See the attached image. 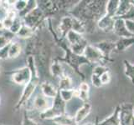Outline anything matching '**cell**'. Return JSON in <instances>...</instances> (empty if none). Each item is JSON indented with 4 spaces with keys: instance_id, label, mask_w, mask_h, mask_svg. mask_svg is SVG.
Listing matches in <instances>:
<instances>
[{
    "instance_id": "6da1fadb",
    "label": "cell",
    "mask_w": 134,
    "mask_h": 125,
    "mask_svg": "<svg viewBox=\"0 0 134 125\" xmlns=\"http://www.w3.org/2000/svg\"><path fill=\"white\" fill-rule=\"evenodd\" d=\"M49 22V31L52 33V35L54 37V39L56 40V43L60 45V47L61 48L64 49L65 51V55L63 56L62 58H56L55 59L58 60L59 62H65L69 66H70L71 68H72L75 72L78 73L80 76L81 77L82 80L85 79V75H84L81 71H80V66H81L82 64H88V65H91V64L88 61L86 58L83 56H79V55H76V54H75L72 51L70 50V45H67L66 43H65L63 39H60V38H59L56 34L55 33L53 32V29H52V25H51V22H50V20L48 21Z\"/></svg>"
},
{
    "instance_id": "7a4b0ae2",
    "label": "cell",
    "mask_w": 134,
    "mask_h": 125,
    "mask_svg": "<svg viewBox=\"0 0 134 125\" xmlns=\"http://www.w3.org/2000/svg\"><path fill=\"white\" fill-rule=\"evenodd\" d=\"M66 107L67 103L61 98L58 93L56 97L53 99L50 108H49L47 110L40 113V117L41 119L44 120H52L59 116L66 114Z\"/></svg>"
},
{
    "instance_id": "3957f363",
    "label": "cell",
    "mask_w": 134,
    "mask_h": 125,
    "mask_svg": "<svg viewBox=\"0 0 134 125\" xmlns=\"http://www.w3.org/2000/svg\"><path fill=\"white\" fill-rule=\"evenodd\" d=\"M40 76H32L31 81L26 86H24L22 94H21L18 103L14 107V111L19 110L23 106L26 105L28 102L32 98L33 94L35 93L37 87L40 85Z\"/></svg>"
},
{
    "instance_id": "277c9868",
    "label": "cell",
    "mask_w": 134,
    "mask_h": 125,
    "mask_svg": "<svg viewBox=\"0 0 134 125\" xmlns=\"http://www.w3.org/2000/svg\"><path fill=\"white\" fill-rule=\"evenodd\" d=\"M22 19L25 25H27L35 31L40 26V24L44 23V21L46 19V17L43 11L39 7H37Z\"/></svg>"
},
{
    "instance_id": "5b68a950",
    "label": "cell",
    "mask_w": 134,
    "mask_h": 125,
    "mask_svg": "<svg viewBox=\"0 0 134 125\" xmlns=\"http://www.w3.org/2000/svg\"><path fill=\"white\" fill-rule=\"evenodd\" d=\"M11 79L15 84L20 86H26L32 79V72L28 65L13 71Z\"/></svg>"
},
{
    "instance_id": "8992f818",
    "label": "cell",
    "mask_w": 134,
    "mask_h": 125,
    "mask_svg": "<svg viewBox=\"0 0 134 125\" xmlns=\"http://www.w3.org/2000/svg\"><path fill=\"white\" fill-rule=\"evenodd\" d=\"M134 105L132 103H121L119 111L120 125H134Z\"/></svg>"
},
{
    "instance_id": "52a82bcc",
    "label": "cell",
    "mask_w": 134,
    "mask_h": 125,
    "mask_svg": "<svg viewBox=\"0 0 134 125\" xmlns=\"http://www.w3.org/2000/svg\"><path fill=\"white\" fill-rule=\"evenodd\" d=\"M94 46L102 53V54L104 57L105 61H107V62L113 61L112 58H111V53L113 50H115V47H116L115 42L105 40V41L99 42V43H96Z\"/></svg>"
},
{
    "instance_id": "ba28073f",
    "label": "cell",
    "mask_w": 134,
    "mask_h": 125,
    "mask_svg": "<svg viewBox=\"0 0 134 125\" xmlns=\"http://www.w3.org/2000/svg\"><path fill=\"white\" fill-rule=\"evenodd\" d=\"M83 55L91 64H99V63H102L103 60H105L102 53L95 46L90 44H88V46L86 48Z\"/></svg>"
},
{
    "instance_id": "9c48e42d",
    "label": "cell",
    "mask_w": 134,
    "mask_h": 125,
    "mask_svg": "<svg viewBox=\"0 0 134 125\" xmlns=\"http://www.w3.org/2000/svg\"><path fill=\"white\" fill-rule=\"evenodd\" d=\"M51 104H52V102L50 103L49 101V98H45L42 93H39L34 98L32 107L35 108V109L42 113L45 110H47L49 108H50Z\"/></svg>"
},
{
    "instance_id": "30bf717a",
    "label": "cell",
    "mask_w": 134,
    "mask_h": 125,
    "mask_svg": "<svg viewBox=\"0 0 134 125\" xmlns=\"http://www.w3.org/2000/svg\"><path fill=\"white\" fill-rule=\"evenodd\" d=\"M113 33L116 35H117L120 38H132L134 37L132 34H131L127 27H126L125 21L121 18H115V23H114V27H113Z\"/></svg>"
},
{
    "instance_id": "8fae6325",
    "label": "cell",
    "mask_w": 134,
    "mask_h": 125,
    "mask_svg": "<svg viewBox=\"0 0 134 125\" xmlns=\"http://www.w3.org/2000/svg\"><path fill=\"white\" fill-rule=\"evenodd\" d=\"M114 23H115V18H112V17L107 14H105L98 20L97 23H96V26L105 33H110L113 31Z\"/></svg>"
},
{
    "instance_id": "7c38bea8",
    "label": "cell",
    "mask_w": 134,
    "mask_h": 125,
    "mask_svg": "<svg viewBox=\"0 0 134 125\" xmlns=\"http://www.w3.org/2000/svg\"><path fill=\"white\" fill-rule=\"evenodd\" d=\"M41 93L43 94L45 98L54 99L56 97L59 90L57 88L54 87L51 83L49 81H44L40 83Z\"/></svg>"
},
{
    "instance_id": "4fadbf2b",
    "label": "cell",
    "mask_w": 134,
    "mask_h": 125,
    "mask_svg": "<svg viewBox=\"0 0 134 125\" xmlns=\"http://www.w3.org/2000/svg\"><path fill=\"white\" fill-rule=\"evenodd\" d=\"M73 18L72 16H65L60 19L59 24V30L60 32V39H65L66 34L72 30Z\"/></svg>"
},
{
    "instance_id": "5bb4252c",
    "label": "cell",
    "mask_w": 134,
    "mask_h": 125,
    "mask_svg": "<svg viewBox=\"0 0 134 125\" xmlns=\"http://www.w3.org/2000/svg\"><path fill=\"white\" fill-rule=\"evenodd\" d=\"M91 110V104L89 103H83L82 105L77 109L74 116L75 123L79 125L81 122H83L87 118V116L90 114Z\"/></svg>"
},
{
    "instance_id": "9a60e30c",
    "label": "cell",
    "mask_w": 134,
    "mask_h": 125,
    "mask_svg": "<svg viewBox=\"0 0 134 125\" xmlns=\"http://www.w3.org/2000/svg\"><path fill=\"white\" fill-rule=\"evenodd\" d=\"M134 44V37L132 38H120L115 42V50L117 52H124L128 48Z\"/></svg>"
},
{
    "instance_id": "2e32d148",
    "label": "cell",
    "mask_w": 134,
    "mask_h": 125,
    "mask_svg": "<svg viewBox=\"0 0 134 125\" xmlns=\"http://www.w3.org/2000/svg\"><path fill=\"white\" fill-rule=\"evenodd\" d=\"M119 111H120V105L116 106L111 116L107 117V118L102 120V122H99L96 125H120L119 121Z\"/></svg>"
},
{
    "instance_id": "e0dca14e",
    "label": "cell",
    "mask_w": 134,
    "mask_h": 125,
    "mask_svg": "<svg viewBox=\"0 0 134 125\" xmlns=\"http://www.w3.org/2000/svg\"><path fill=\"white\" fill-rule=\"evenodd\" d=\"M49 72L51 73L52 76L58 78L59 79L65 75L64 68H62L61 63L56 60L55 58L53 60V62L51 63V64L49 66Z\"/></svg>"
},
{
    "instance_id": "ac0fdd59",
    "label": "cell",
    "mask_w": 134,
    "mask_h": 125,
    "mask_svg": "<svg viewBox=\"0 0 134 125\" xmlns=\"http://www.w3.org/2000/svg\"><path fill=\"white\" fill-rule=\"evenodd\" d=\"M57 125H78L75 123L74 116H71L68 114H65L60 115L57 118L51 120Z\"/></svg>"
},
{
    "instance_id": "d6986e66",
    "label": "cell",
    "mask_w": 134,
    "mask_h": 125,
    "mask_svg": "<svg viewBox=\"0 0 134 125\" xmlns=\"http://www.w3.org/2000/svg\"><path fill=\"white\" fill-rule=\"evenodd\" d=\"M23 48L22 46L18 42L13 41L9 45V48H8V58L10 59H14V58H19V55L22 53Z\"/></svg>"
},
{
    "instance_id": "ffe728a7",
    "label": "cell",
    "mask_w": 134,
    "mask_h": 125,
    "mask_svg": "<svg viewBox=\"0 0 134 125\" xmlns=\"http://www.w3.org/2000/svg\"><path fill=\"white\" fill-rule=\"evenodd\" d=\"M87 46H88L87 40L84 38V39L81 41H80L79 43H75L74 45H70V48L71 51H72L75 54H76V55H79V56H83L85 49Z\"/></svg>"
},
{
    "instance_id": "44dd1931",
    "label": "cell",
    "mask_w": 134,
    "mask_h": 125,
    "mask_svg": "<svg viewBox=\"0 0 134 125\" xmlns=\"http://www.w3.org/2000/svg\"><path fill=\"white\" fill-rule=\"evenodd\" d=\"M131 7H132L131 1H128V0H120L118 9L116 11L115 18H121V17L127 14V12L130 10V8H131Z\"/></svg>"
},
{
    "instance_id": "7402d4cb",
    "label": "cell",
    "mask_w": 134,
    "mask_h": 125,
    "mask_svg": "<svg viewBox=\"0 0 134 125\" xmlns=\"http://www.w3.org/2000/svg\"><path fill=\"white\" fill-rule=\"evenodd\" d=\"M120 0H109L107 2L106 5V14L115 18L116 11L118 9Z\"/></svg>"
},
{
    "instance_id": "603a6c76",
    "label": "cell",
    "mask_w": 134,
    "mask_h": 125,
    "mask_svg": "<svg viewBox=\"0 0 134 125\" xmlns=\"http://www.w3.org/2000/svg\"><path fill=\"white\" fill-rule=\"evenodd\" d=\"M35 32V31L34 30V29H32L31 28H29L27 25L23 23L22 27L19 29V31L16 34V36L21 39H30V38L34 37Z\"/></svg>"
},
{
    "instance_id": "cb8c5ba5",
    "label": "cell",
    "mask_w": 134,
    "mask_h": 125,
    "mask_svg": "<svg viewBox=\"0 0 134 125\" xmlns=\"http://www.w3.org/2000/svg\"><path fill=\"white\" fill-rule=\"evenodd\" d=\"M73 89L72 80L68 75H65L60 78L58 83V90H69Z\"/></svg>"
},
{
    "instance_id": "d4e9b609",
    "label": "cell",
    "mask_w": 134,
    "mask_h": 125,
    "mask_svg": "<svg viewBox=\"0 0 134 125\" xmlns=\"http://www.w3.org/2000/svg\"><path fill=\"white\" fill-rule=\"evenodd\" d=\"M65 38H66L67 42H68V43H69L70 46L79 43L80 41H81L84 39V37H83L82 34H81V33H78L75 32L73 30H70L68 33H67Z\"/></svg>"
},
{
    "instance_id": "484cf974",
    "label": "cell",
    "mask_w": 134,
    "mask_h": 125,
    "mask_svg": "<svg viewBox=\"0 0 134 125\" xmlns=\"http://www.w3.org/2000/svg\"><path fill=\"white\" fill-rule=\"evenodd\" d=\"M124 73L134 84V64L127 60H124Z\"/></svg>"
},
{
    "instance_id": "4316f807",
    "label": "cell",
    "mask_w": 134,
    "mask_h": 125,
    "mask_svg": "<svg viewBox=\"0 0 134 125\" xmlns=\"http://www.w3.org/2000/svg\"><path fill=\"white\" fill-rule=\"evenodd\" d=\"M59 94L61 98L67 103L70 102L75 97V89H69V90H59Z\"/></svg>"
},
{
    "instance_id": "83f0119b",
    "label": "cell",
    "mask_w": 134,
    "mask_h": 125,
    "mask_svg": "<svg viewBox=\"0 0 134 125\" xmlns=\"http://www.w3.org/2000/svg\"><path fill=\"white\" fill-rule=\"evenodd\" d=\"M72 18H73V17H72ZM72 30L78 33H81V34H82V35H83V33H85L86 32L84 23L81 22V21H80L79 19L75 18H73Z\"/></svg>"
},
{
    "instance_id": "f1b7e54d",
    "label": "cell",
    "mask_w": 134,
    "mask_h": 125,
    "mask_svg": "<svg viewBox=\"0 0 134 125\" xmlns=\"http://www.w3.org/2000/svg\"><path fill=\"white\" fill-rule=\"evenodd\" d=\"M24 22H23V19L20 18V17H17V18L14 19V23H13L11 28H9V31L10 33H12L13 34L16 35L17 33H18V32L19 31V29L21 28V27H22Z\"/></svg>"
},
{
    "instance_id": "f546056e",
    "label": "cell",
    "mask_w": 134,
    "mask_h": 125,
    "mask_svg": "<svg viewBox=\"0 0 134 125\" xmlns=\"http://www.w3.org/2000/svg\"><path fill=\"white\" fill-rule=\"evenodd\" d=\"M28 2L29 0H17L14 5V9L18 14H19V12H23L25 9V8L28 5Z\"/></svg>"
},
{
    "instance_id": "4dcf8cb0",
    "label": "cell",
    "mask_w": 134,
    "mask_h": 125,
    "mask_svg": "<svg viewBox=\"0 0 134 125\" xmlns=\"http://www.w3.org/2000/svg\"><path fill=\"white\" fill-rule=\"evenodd\" d=\"M22 125H40L36 121L32 119L27 114V110L24 111L23 114V120H22Z\"/></svg>"
},
{
    "instance_id": "1f68e13d",
    "label": "cell",
    "mask_w": 134,
    "mask_h": 125,
    "mask_svg": "<svg viewBox=\"0 0 134 125\" xmlns=\"http://www.w3.org/2000/svg\"><path fill=\"white\" fill-rule=\"evenodd\" d=\"M106 72H108V68L104 67L102 65H97L94 67L93 68V72H92V74L96 75V76L100 77L103 73H105Z\"/></svg>"
},
{
    "instance_id": "d6a6232c",
    "label": "cell",
    "mask_w": 134,
    "mask_h": 125,
    "mask_svg": "<svg viewBox=\"0 0 134 125\" xmlns=\"http://www.w3.org/2000/svg\"><path fill=\"white\" fill-rule=\"evenodd\" d=\"M121 18L125 21H132V22H134V6L132 4V7L130 8V10L127 12V14L121 17V18Z\"/></svg>"
},
{
    "instance_id": "836d02e7",
    "label": "cell",
    "mask_w": 134,
    "mask_h": 125,
    "mask_svg": "<svg viewBox=\"0 0 134 125\" xmlns=\"http://www.w3.org/2000/svg\"><path fill=\"white\" fill-rule=\"evenodd\" d=\"M14 7L11 5L9 0H7V1H0V8H1V10H3V12H5L6 14L9 10H11Z\"/></svg>"
},
{
    "instance_id": "e575fe53",
    "label": "cell",
    "mask_w": 134,
    "mask_h": 125,
    "mask_svg": "<svg viewBox=\"0 0 134 125\" xmlns=\"http://www.w3.org/2000/svg\"><path fill=\"white\" fill-rule=\"evenodd\" d=\"M77 98L80 99L82 103H88L89 100V93H85V92H81L78 89V95Z\"/></svg>"
},
{
    "instance_id": "d590c367",
    "label": "cell",
    "mask_w": 134,
    "mask_h": 125,
    "mask_svg": "<svg viewBox=\"0 0 134 125\" xmlns=\"http://www.w3.org/2000/svg\"><path fill=\"white\" fill-rule=\"evenodd\" d=\"M100 82H102V85L108 84L111 81V74H110V73H109V71L103 73L102 76L100 77Z\"/></svg>"
},
{
    "instance_id": "8d00e7d4",
    "label": "cell",
    "mask_w": 134,
    "mask_h": 125,
    "mask_svg": "<svg viewBox=\"0 0 134 125\" xmlns=\"http://www.w3.org/2000/svg\"><path fill=\"white\" fill-rule=\"evenodd\" d=\"M91 83H92V85L96 88H100L102 86V83L100 82V77L96 76V75H94V74L91 75Z\"/></svg>"
},
{
    "instance_id": "74e56055",
    "label": "cell",
    "mask_w": 134,
    "mask_h": 125,
    "mask_svg": "<svg viewBox=\"0 0 134 125\" xmlns=\"http://www.w3.org/2000/svg\"><path fill=\"white\" fill-rule=\"evenodd\" d=\"M125 24L128 32L134 36V22H132V21H125Z\"/></svg>"
},
{
    "instance_id": "f35d334b",
    "label": "cell",
    "mask_w": 134,
    "mask_h": 125,
    "mask_svg": "<svg viewBox=\"0 0 134 125\" xmlns=\"http://www.w3.org/2000/svg\"><path fill=\"white\" fill-rule=\"evenodd\" d=\"M78 89L80 91H81V92H85V93H89V91H90V86H89V84H88L87 83L83 82V83H81V84H80Z\"/></svg>"
},
{
    "instance_id": "ab89813d",
    "label": "cell",
    "mask_w": 134,
    "mask_h": 125,
    "mask_svg": "<svg viewBox=\"0 0 134 125\" xmlns=\"http://www.w3.org/2000/svg\"><path fill=\"white\" fill-rule=\"evenodd\" d=\"M83 125H96V124L92 123H85V124H83Z\"/></svg>"
},
{
    "instance_id": "60d3db41",
    "label": "cell",
    "mask_w": 134,
    "mask_h": 125,
    "mask_svg": "<svg viewBox=\"0 0 134 125\" xmlns=\"http://www.w3.org/2000/svg\"><path fill=\"white\" fill-rule=\"evenodd\" d=\"M1 71H2V67H1V64H0V74H1Z\"/></svg>"
},
{
    "instance_id": "b9f144b4",
    "label": "cell",
    "mask_w": 134,
    "mask_h": 125,
    "mask_svg": "<svg viewBox=\"0 0 134 125\" xmlns=\"http://www.w3.org/2000/svg\"><path fill=\"white\" fill-rule=\"evenodd\" d=\"M131 3H132V4L134 6V1H131Z\"/></svg>"
},
{
    "instance_id": "7bdbcfd3",
    "label": "cell",
    "mask_w": 134,
    "mask_h": 125,
    "mask_svg": "<svg viewBox=\"0 0 134 125\" xmlns=\"http://www.w3.org/2000/svg\"><path fill=\"white\" fill-rule=\"evenodd\" d=\"M133 113H134V107H133Z\"/></svg>"
},
{
    "instance_id": "ee69618b",
    "label": "cell",
    "mask_w": 134,
    "mask_h": 125,
    "mask_svg": "<svg viewBox=\"0 0 134 125\" xmlns=\"http://www.w3.org/2000/svg\"><path fill=\"white\" fill-rule=\"evenodd\" d=\"M0 125H3V124H0Z\"/></svg>"
},
{
    "instance_id": "f6af8a7d",
    "label": "cell",
    "mask_w": 134,
    "mask_h": 125,
    "mask_svg": "<svg viewBox=\"0 0 134 125\" xmlns=\"http://www.w3.org/2000/svg\"><path fill=\"white\" fill-rule=\"evenodd\" d=\"M0 101H1V99H0Z\"/></svg>"
}]
</instances>
